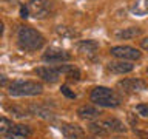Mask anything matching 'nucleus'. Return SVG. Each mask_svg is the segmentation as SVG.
Returning a JSON list of instances; mask_svg holds the SVG:
<instances>
[{
	"mask_svg": "<svg viewBox=\"0 0 148 139\" xmlns=\"http://www.w3.org/2000/svg\"><path fill=\"white\" fill-rule=\"evenodd\" d=\"M17 43L25 51H37L45 45V37L31 26H20L17 31Z\"/></svg>",
	"mask_w": 148,
	"mask_h": 139,
	"instance_id": "obj_1",
	"label": "nucleus"
},
{
	"mask_svg": "<svg viewBox=\"0 0 148 139\" xmlns=\"http://www.w3.org/2000/svg\"><path fill=\"white\" fill-rule=\"evenodd\" d=\"M90 99L92 104L99 107H106V108H116L120 104V97L116 94L114 90L108 87H96L91 91Z\"/></svg>",
	"mask_w": 148,
	"mask_h": 139,
	"instance_id": "obj_2",
	"label": "nucleus"
},
{
	"mask_svg": "<svg viewBox=\"0 0 148 139\" xmlns=\"http://www.w3.org/2000/svg\"><path fill=\"white\" fill-rule=\"evenodd\" d=\"M42 91H43L42 83L32 81H17L8 87V93L11 96H37Z\"/></svg>",
	"mask_w": 148,
	"mask_h": 139,
	"instance_id": "obj_3",
	"label": "nucleus"
},
{
	"mask_svg": "<svg viewBox=\"0 0 148 139\" xmlns=\"http://www.w3.org/2000/svg\"><path fill=\"white\" fill-rule=\"evenodd\" d=\"M111 56L117 57L120 60H139L142 57V53L137 48H133V46L128 45H119V46H113L110 50Z\"/></svg>",
	"mask_w": 148,
	"mask_h": 139,
	"instance_id": "obj_4",
	"label": "nucleus"
},
{
	"mask_svg": "<svg viewBox=\"0 0 148 139\" xmlns=\"http://www.w3.org/2000/svg\"><path fill=\"white\" fill-rule=\"evenodd\" d=\"M28 9L29 14L36 19H45L51 12V2L49 0H29L28 2Z\"/></svg>",
	"mask_w": 148,
	"mask_h": 139,
	"instance_id": "obj_5",
	"label": "nucleus"
},
{
	"mask_svg": "<svg viewBox=\"0 0 148 139\" xmlns=\"http://www.w3.org/2000/svg\"><path fill=\"white\" fill-rule=\"evenodd\" d=\"M43 62H49V63H62V62H68L71 59L65 50H59V48H48L46 53L42 56Z\"/></svg>",
	"mask_w": 148,
	"mask_h": 139,
	"instance_id": "obj_6",
	"label": "nucleus"
},
{
	"mask_svg": "<svg viewBox=\"0 0 148 139\" xmlns=\"http://www.w3.org/2000/svg\"><path fill=\"white\" fill-rule=\"evenodd\" d=\"M117 85L127 93H139V91L147 90V83L142 79H123Z\"/></svg>",
	"mask_w": 148,
	"mask_h": 139,
	"instance_id": "obj_7",
	"label": "nucleus"
},
{
	"mask_svg": "<svg viewBox=\"0 0 148 139\" xmlns=\"http://www.w3.org/2000/svg\"><path fill=\"white\" fill-rule=\"evenodd\" d=\"M60 131L68 139H83L85 138L83 128L77 124H62L60 125Z\"/></svg>",
	"mask_w": 148,
	"mask_h": 139,
	"instance_id": "obj_8",
	"label": "nucleus"
},
{
	"mask_svg": "<svg viewBox=\"0 0 148 139\" xmlns=\"http://www.w3.org/2000/svg\"><path fill=\"white\" fill-rule=\"evenodd\" d=\"M34 73L39 76L40 79H43L45 82H57L59 77H60V71L59 68H54V67H39L34 70Z\"/></svg>",
	"mask_w": 148,
	"mask_h": 139,
	"instance_id": "obj_9",
	"label": "nucleus"
},
{
	"mask_svg": "<svg viewBox=\"0 0 148 139\" xmlns=\"http://www.w3.org/2000/svg\"><path fill=\"white\" fill-rule=\"evenodd\" d=\"M108 70L114 74H127L134 70V65L128 60H116V62L108 63Z\"/></svg>",
	"mask_w": 148,
	"mask_h": 139,
	"instance_id": "obj_10",
	"label": "nucleus"
},
{
	"mask_svg": "<svg viewBox=\"0 0 148 139\" xmlns=\"http://www.w3.org/2000/svg\"><path fill=\"white\" fill-rule=\"evenodd\" d=\"M31 134V128L28 125H23V124H17V125H12V128L5 134L6 138L9 139H25Z\"/></svg>",
	"mask_w": 148,
	"mask_h": 139,
	"instance_id": "obj_11",
	"label": "nucleus"
},
{
	"mask_svg": "<svg viewBox=\"0 0 148 139\" xmlns=\"http://www.w3.org/2000/svg\"><path fill=\"white\" fill-rule=\"evenodd\" d=\"M100 114V111L96 108V107H91V105H82L77 108V116L80 119H85V120H92V119H97Z\"/></svg>",
	"mask_w": 148,
	"mask_h": 139,
	"instance_id": "obj_12",
	"label": "nucleus"
},
{
	"mask_svg": "<svg viewBox=\"0 0 148 139\" xmlns=\"http://www.w3.org/2000/svg\"><path fill=\"white\" fill-rule=\"evenodd\" d=\"M142 34V30L137 26H130V28H123L122 31H117L116 32V37L120 40H127V39H136V37H139Z\"/></svg>",
	"mask_w": 148,
	"mask_h": 139,
	"instance_id": "obj_13",
	"label": "nucleus"
},
{
	"mask_svg": "<svg viewBox=\"0 0 148 139\" xmlns=\"http://www.w3.org/2000/svg\"><path fill=\"white\" fill-rule=\"evenodd\" d=\"M77 50L82 54H94L99 50V43L96 40H82L77 43Z\"/></svg>",
	"mask_w": 148,
	"mask_h": 139,
	"instance_id": "obj_14",
	"label": "nucleus"
},
{
	"mask_svg": "<svg viewBox=\"0 0 148 139\" xmlns=\"http://www.w3.org/2000/svg\"><path fill=\"white\" fill-rule=\"evenodd\" d=\"M103 125L110 130V131H116V133H125V131H127V127L123 125V122H120L119 119H114V118L105 119Z\"/></svg>",
	"mask_w": 148,
	"mask_h": 139,
	"instance_id": "obj_15",
	"label": "nucleus"
},
{
	"mask_svg": "<svg viewBox=\"0 0 148 139\" xmlns=\"http://www.w3.org/2000/svg\"><path fill=\"white\" fill-rule=\"evenodd\" d=\"M59 71L63 73L71 81H79L80 79V70L76 68L74 65H62V67H59Z\"/></svg>",
	"mask_w": 148,
	"mask_h": 139,
	"instance_id": "obj_16",
	"label": "nucleus"
},
{
	"mask_svg": "<svg viewBox=\"0 0 148 139\" xmlns=\"http://www.w3.org/2000/svg\"><path fill=\"white\" fill-rule=\"evenodd\" d=\"M88 130H90L94 136H100V138L108 136V133H110V130L103 125V122H91Z\"/></svg>",
	"mask_w": 148,
	"mask_h": 139,
	"instance_id": "obj_17",
	"label": "nucleus"
},
{
	"mask_svg": "<svg viewBox=\"0 0 148 139\" xmlns=\"http://www.w3.org/2000/svg\"><path fill=\"white\" fill-rule=\"evenodd\" d=\"M28 110H29L31 114L39 116V118H43V119H53L54 118L53 111L46 110V108H43V107H39V105H31Z\"/></svg>",
	"mask_w": 148,
	"mask_h": 139,
	"instance_id": "obj_18",
	"label": "nucleus"
},
{
	"mask_svg": "<svg viewBox=\"0 0 148 139\" xmlns=\"http://www.w3.org/2000/svg\"><path fill=\"white\" fill-rule=\"evenodd\" d=\"M131 12L136 16H145L148 12V0H136L131 5Z\"/></svg>",
	"mask_w": 148,
	"mask_h": 139,
	"instance_id": "obj_19",
	"label": "nucleus"
},
{
	"mask_svg": "<svg viewBox=\"0 0 148 139\" xmlns=\"http://www.w3.org/2000/svg\"><path fill=\"white\" fill-rule=\"evenodd\" d=\"M56 31H57V34H60L62 37H76L77 36V31H74L68 26H57Z\"/></svg>",
	"mask_w": 148,
	"mask_h": 139,
	"instance_id": "obj_20",
	"label": "nucleus"
},
{
	"mask_svg": "<svg viewBox=\"0 0 148 139\" xmlns=\"http://www.w3.org/2000/svg\"><path fill=\"white\" fill-rule=\"evenodd\" d=\"M11 128H12V122H11L8 118L2 116V118H0V133H2V134H6Z\"/></svg>",
	"mask_w": 148,
	"mask_h": 139,
	"instance_id": "obj_21",
	"label": "nucleus"
},
{
	"mask_svg": "<svg viewBox=\"0 0 148 139\" xmlns=\"http://www.w3.org/2000/svg\"><path fill=\"white\" fill-rule=\"evenodd\" d=\"M136 111L142 118H148V104H139L136 107Z\"/></svg>",
	"mask_w": 148,
	"mask_h": 139,
	"instance_id": "obj_22",
	"label": "nucleus"
},
{
	"mask_svg": "<svg viewBox=\"0 0 148 139\" xmlns=\"http://www.w3.org/2000/svg\"><path fill=\"white\" fill-rule=\"evenodd\" d=\"M60 91H62V94H65L66 97H69V99H76V93L69 90V87L62 85V87H60Z\"/></svg>",
	"mask_w": 148,
	"mask_h": 139,
	"instance_id": "obj_23",
	"label": "nucleus"
},
{
	"mask_svg": "<svg viewBox=\"0 0 148 139\" xmlns=\"http://www.w3.org/2000/svg\"><path fill=\"white\" fill-rule=\"evenodd\" d=\"M134 134H136L139 139H148V133L142 131V130H136V128H134Z\"/></svg>",
	"mask_w": 148,
	"mask_h": 139,
	"instance_id": "obj_24",
	"label": "nucleus"
},
{
	"mask_svg": "<svg viewBox=\"0 0 148 139\" xmlns=\"http://www.w3.org/2000/svg\"><path fill=\"white\" fill-rule=\"evenodd\" d=\"M20 17L22 19H28V17H29V9H28V6H22L20 8Z\"/></svg>",
	"mask_w": 148,
	"mask_h": 139,
	"instance_id": "obj_25",
	"label": "nucleus"
},
{
	"mask_svg": "<svg viewBox=\"0 0 148 139\" xmlns=\"http://www.w3.org/2000/svg\"><path fill=\"white\" fill-rule=\"evenodd\" d=\"M140 46H142L143 50H147V51H148V37H145V39H142V40H140Z\"/></svg>",
	"mask_w": 148,
	"mask_h": 139,
	"instance_id": "obj_26",
	"label": "nucleus"
},
{
	"mask_svg": "<svg viewBox=\"0 0 148 139\" xmlns=\"http://www.w3.org/2000/svg\"><path fill=\"white\" fill-rule=\"evenodd\" d=\"M128 119H130V122H131V125H134L137 122V119H134V116H133V113H128Z\"/></svg>",
	"mask_w": 148,
	"mask_h": 139,
	"instance_id": "obj_27",
	"label": "nucleus"
},
{
	"mask_svg": "<svg viewBox=\"0 0 148 139\" xmlns=\"http://www.w3.org/2000/svg\"><path fill=\"white\" fill-rule=\"evenodd\" d=\"M147 73H148V68H147Z\"/></svg>",
	"mask_w": 148,
	"mask_h": 139,
	"instance_id": "obj_28",
	"label": "nucleus"
}]
</instances>
